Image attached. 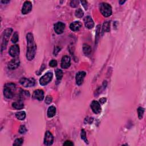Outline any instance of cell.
Returning <instances> with one entry per match:
<instances>
[{
	"label": "cell",
	"mask_w": 146,
	"mask_h": 146,
	"mask_svg": "<svg viewBox=\"0 0 146 146\" xmlns=\"http://www.w3.org/2000/svg\"><path fill=\"white\" fill-rule=\"evenodd\" d=\"M27 51L26 58L29 61H31L34 58L36 55L37 46L35 43L32 33H29L26 36Z\"/></svg>",
	"instance_id": "cell-1"
},
{
	"label": "cell",
	"mask_w": 146,
	"mask_h": 146,
	"mask_svg": "<svg viewBox=\"0 0 146 146\" xmlns=\"http://www.w3.org/2000/svg\"><path fill=\"white\" fill-rule=\"evenodd\" d=\"M16 90V85L12 83H8L5 85L4 90H3V94L6 98L11 99L13 97V92Z\"/></svg>",
	"instance_id": "cell-2"
},
{
	"label": "cell",
	"mask_w": 146,
	"mask_h": 146,
	"mask_svg": "<svg viewBox=\"0 0 146 146\" xmlns=\"http://www.w3.org/2000/svg\"><path fill=\"white\" fill-rule=\"evenodd\" d=\"M100 11L105 17H110L112 14V8L107 3L103 2L100 4Z\"/></svg>",
	"instance_id": "cell-3"
},
{
	"label": "cell",
	"mask_w": 146,
	"mask_h": 146,
	"mask_svg": "<svg viewBox=\"0 0 146 146\" xmlns=\"http://www.w3.org/2000/svg\"><path fill=\"white\" fill-rule=\"evenodd\" d=\"M13 31V29L11 28L6 29L4 31L3 34V38H2V43L1 46V51H2L3 50L6 49L7 44H8L9 38L10 37L11 34Z\"/></svg>",
	"instance_id": "cell-4"
},
{
	"label": "cell",
	"mask_w": 146,
	"mask_h": 146,
	"mask_svg": "<svg viewBox=\"0 0 146 146\" xmlns=\"http://www.w3.org/2000/svg\"><path fill=\"white\" fill-rule=\"evenodd\" d=\"M53 74L51 72H48L43 75L40 79V83L42 86H46L52 80Z\"/></svg>",
	"instance_id": "cell-5"
},
{
	"label": "cell",
	"mask_w": 146,
	"mask_h": 146,
	"mask_svg": "<svg viewBox=\"0 0 146 146\" xmlns=\"http://www.w3.org/2000/svg\"><path fill=\"white\" fill-rule=\"evenodd\" d=\"M20 83L25 87H31L34 86L36 83L35 79L33 78H22L20 81Z\"/></svg>",
	"instance_id": "cell-6"
},
{
	"label": "cell",
	"mask_w": 146,
	"mask_h": 146,
	"mask_svg": "<svg viewBox=\"0 0 146 146\" xmlns=\"http://www.w3.org/2000/svg\"><path fill=\"white\" fill-rule=\"evenodd\" d=\"M54 142V137L50 131H46L44 138V144L46 146H51Z\"/></svg>",
	"instance_id": "cell-7"
},
{
	"label": "cell",
	"mask_w": 146,
	"mask_h": 146,
	"mask_svg": "<svg viewBox=\"0 0 146 146\" xmlns=\"http://www.w3.org/2000/svg\"><path fill=\"white\" fill-rule=\"evenodd\" d=\"M33 5L30 1H26L23 3V5L22 9V13L23 14H27L30 13L32 10Z\"/></svg>",
	"instance_id": "cell-8"
},
{
	"label": "cell",
	"mask_w": 146,
	"mask_h": 146,
	"mask_svg": "<svg viewBox=\"0 0 146 146\" xmlns=\"http://www.w3.org/2000/svg\"><path fill=\"white\" fill-rule=\"evenodd\" d=\"M9 53L10 55V56L13 57V58H16V57H18L20 54L19 46L15 45L11 46L10 49H9Z\"/></svg>",
	"instance_id": "cell-9"
},
{
	"label": "cell",
	"mask_w": 146,
	"mask_h": 146,
	"mask_svg": "<svg viewBox=\"0 0 146 146\" xmlns=\"http://www.w3.org/2000/svg\"><path fill=\"white\" fill-rule=\"evenodd\" d=\"M91 108L92 111L96 114H99L102 111L100 103L96 101H93L91 103Z\"/></svg>",
	"instance_id": "cell-10"
},
{
	"label": "cell",
	"mask_w": 146,
	"mask_h": 146,
	"mask_svg": "<svg viewBox=\"0 0 146 146\" xmlns=\"http://www.w3.org/2000/svg\"><path fill=\"white\" fill-rule=\"evenodd\" d=\"M33 99H37L39 101H41L44 98V92L42 90H36L33 92L32 95Z\"/></svg>",
	"instance_id": "cell-11"
},
{
	"label": "cell",
	"mask_w": 146,
	"mask_h": 146,
	"mask_svg": "<svg viewBox=\"0 0 146 146\" xmlns=\"http://www.w3.org/2000/svg\"><path fill=\"white\" fill-rule=\"evenodd\" d=\"M71 64V60L67 55L63 57L61 60V67L63 69H67Z\"/></svg>",
	"instance_id": "cell-12"
},
{
	"label": "cell",
	"mask_w": 146,
	"mask_h": 146,
	"mask_svg": "<svg viewBox=\"0 0 146 146\" xmlns=\"http://www.w3.org/2000/svg\"><path fill=\"white\" fill-rule=\"evenodd\" d=\"M86 73L84 71H79L76 74V82L78 85H81L82 84L83 82L84 78L85 76H86Z\"/></svg>",
	"instance_id": "cell-13"
},
{
	"label": "cell",
	"mask_w": 146,
	"mask_h": 146,
	"mask_svg": "<svg viewBox=\"0 0 146 146\" xmlns=\"http://www.w3.org/2000/svg\"><path fill=\"white\" fill-rule=\"evenodd\" d=\"M64 28H65V25L61 22H58L56 23L54 26L55 31L58 34H62L63 32Z\"/></svg>",
	"instance_id": "cell-14"
},
{
	"label": "cell",
	"mask_w": 146,
	"mask_h": 146,
	"mask_svg": "<svg viewBox=\"0 0 146 146\" xmlns=\"http://www.w3.org/2000/svg\"><path fill=\"white\" fill-rule=\"evenodd\" d=\"M20 61L18 58H14L8 63V68L10 70H14L20 66Z\"/></svg>",
	"instance_id": "cell-15"
},
{
	"label": "cell",
	"mask_w": 146,
	"mask_h": 146,
	"mask_svg": "<svg viewBox=\"0 0 146 146\" xmlns=\"http://www.w3.org/2000/svg\"><path fill=\"white\" fill-rule=\"evenodd\" d=\"M84 23L87 28L91 29L94 26V22L90 16H86L84 18Z\"/></svg>",
	"instance_id": "cell-16"
},
{
	"label": "cell",
	"mask_w": 146,
	"mask_h": 146,
	"mask_svg": "<svg viewBox=\"0 0 146 146\" xmlns=\"http://www.w3.org/2000/svg\"><path fill=\"white\" fill-rule=\"evenodd\" d=\"M81 25H82V24H81V22L75 21L70 24V28L72 31H78L79 29H80Z\"/></svg>",
	"instance_id": "cell-17"
},
{
	"label": "cell",
	"mask_w": 146,
	"mask_h": 146,
	"mask_svg": "<svg viewBox=\"0 0 146 146\" xmlns=\"http://www.w3.org/2000/svg\"><path fill=\"white\" fill-rule=\"evenodd\" d=\"M56 114V108L54 106H51L48 108L47 110V116L48 118H51L54 117Z\"/></svg>",
	"instance_id": "cell-18"
},
{
	"label": "cell",
	"mask_w": 146,
	"mask_h": 146,
	"mask_svg": "<svg viewBox=\"0 0 146 146\" xmlns=\"http://www.w3.org/2000/svg\"><path fill=\"white\" fill-rule=\"evenodd\" d=\"M12 106L13 107L16 109V110H21V109L23 108L24 105L22 101H19L13 103Z\"/></svg>",
	"instance_id": "cell-19"
},
{
	"label": "cell",
	"mask_w": 146,
	"mask_h": 146,
	"mask_svg": "<svg viewBox=\"0 0 146 146\" xmlns=\"http://www.w3.org/2000/svg\"><path fill=\"white\" fill-rule=\"evenodd\" d=\"M83 51L84 54H86V55H89L92 51L91 46L87 45V44H84L83 46Z\"/></svg>",
	"instance_id": "cell-20"
},
{
	"label": "cell",
	"mask_w": 146,
	"mask_h": 146,
	"mask_svg": "<svg viewBox=\"0 0 146 146\" xmlns=\"http://www.w3.org/2000/svg\"><path fill=\"white\" fill-rule=\"evenodd\" d=\"M16 116L18 119L23 121L26 118V113L24 111H20L17 112L16 114Z\"/></svg>",
	"instance_id": "cell-21"
},
{
	"label": "cell",
	"mask_w": 146,
	"mask_h": 146,
	"mask_svg": "<svg viewBox=\"0 0 146 146\" xmlns=\"http://www.w3.org/2000/svg\"><path fill=\"white\" fill-rule=\"evenodd\" d=\"M110 30V23L107 21L103 25V31L105 32H109Z\"/></svg>",
	"instance_id": "cell-22"
},
{
	"label": "cell",
	"mask_w": 146,
	"mask_h": 146,
	"mask_svg": "<svg viewBox=\"0 0 146 146\" xmlns=\"http://www.w3.org/2000/svg\"><path fill=\"white\" fill-rule=\"evenodd\" d=\"M55 75H56L57 80L60 81L62 78L63 74V71H62L61 70L57 69V70H56V71H55Z\"/></svg>",
	"instance_id": "cell-23"
},
{
	"label": "cell",
	"mask_w": 146,
	"mask_h": 146,
	"mask_svg": "<svg viewBox=\"0 0 146 146\" xmlns=\"http://www.w3.org/2000/svg\"><path fill=\"white\" fill-rule=\"evenodd\" d=\"M75 15L78 18H82L84 15L83 11L81 9H78L75 11Z\"/></svg>",
	"instance_id": "cell-24"
},
{
	"label": "cell",
	"mask_w": 146,
	"mask_h": 146,
	"mask_svg": "<svg viewBox=\"0 0 146 146\" xmlns=\"http://www.w3.org/2000/svg\"><path fill=\"white\" fill-rule=\"evenodd\" d=\"M144 112H145V109H144L143 108L140 107H139L138 108V117H139V119H142V118H143Z\"/></svg>",
	"instance_id": "cell-25"
},
{
	"label": "cell",
	"mask_w": 146,
	"mask_h": 146,
	"mask_svg": "<svg viewBox=\"0 0 146 146\" xmlns=\"http://www.w3.org/2000/svg\"><path fill=\"white\" fill-rule=\"evenodd\" d=\"M18 39H19V36H18V33L17 32V31H16V32H14L13 36L11 41H12V42H13V43H17V42H18Z\"/></svg>",
	"instance_id": "cell-26"
},
{
	"label": "cell",
	"mask_w": 146,
	"mask_h": 146,
	"mask_svg": "<svg viewBox=\"0 0 146 146\" xmlns=\"http://www.w3.org/2000/svg\"><path fill=\"white\" fill-rule=\"evenodd\" d=\"M81 138H82V140H84L85 143H88V140L87 139L86 132H85V131L83 129H82V130H81Z\"/></svg>",
	"instance_id": "cell-27"
},
{
	"label": "cell",
	"mask_w": 146,
	"mask_h": 146,
	"mask_svg": "<svg viewBox=\"0 0 146 146\" xmlns=\"http://www.w3.org/2000/svg\"><path fill=\"white\" fill-rule=\"evenodd\" d=\"M23 140L22 139H17L14 141V143L13 144L14 146H21L22 145Z\"/></svg>",
	"instance_id": "cell-28"
},
{
	"label": "cell",
	"mask_w": 146,
	"mask_h": 146,
	"mask_svg": "<svg viewBox=\"0 0 146 146\" xmlns=\"http://www.w3.org/2000/svg\"><path fill=\"white\" fill-rule=\"evenodd\" d=\"M100 32H101V28H100V25H98L97 26V32H96V40L95 42H98V41L99 40V34H100Z\"/></svg>",
	"instance_id": "cell-29"
},
{
	"label": "cell",
	"mask_w": 146,
	"mask_h": 146,
	"mask_svg": "<svg viewBox=\"0 0 146 146\" xmlns=\"http://www.w3.org/2000/svg\"><path fill=\"white\" fill-rule=\"evenodd\" d=\"M27 131V129L26 128V127L25 125H22L20 126V129H19V132L20 134H25V133Z\"/></svg>",
	"instance_id": "cell-30"
},
{
	"label": "cell",
	"mask_w": 146,
	"mask_h": 146,
	"mask_svg": "<svg viewBox=\"0 0 146 146\" xmlns=\"http://www.w3.org/2000/svg\"><path fill=\"white\" fill-rule=\"evenodd\" d=\"M79 1H77V0H73V1H71L70 2V6H71L72 8H76V7L78 5Z\"/></svg>",
	"instance_id": "cell-31"
},
{
	"label": "cell",
	"mask_w": 146,
	"mask_h": 146,
	"mask_svg": "<svg viewBox=\"0 0 146 146\" xmlns=\"http://www.w3.org/2000/svg\"><path fill=\"white\" fill-rule=\"evenodd\" d=\"M52 100H53V98L52 97H51V96H49L48 95L46 97V99H45V103H46V104H50V103L52 102Z\"/></svg>",
	"instance_id": "cell-32"
},
{
	"label": "cell",
	"mask_w": 146,
	"mask_h": 146,
	"mask_svg": "<svg viewBox=\"0 0 146 146\" xmlns=\"http://www.w3.org/2000/svg\"><path fill=\"white\" fill-rule=\"evenodd\" d=\"M49 65H50V66H51V67H56V66H57V61L51 60V61L50 62V63H49Z\"/></svg>",
	"instance_id": "cell-33"
},
{
	"label": "cell",
	"mask_w": 146,
	"mask_h": 146,
	"mask_svg": "<svg viewBox=\"0 0 146 146\" xmlns=\"http://www.w3.org/2000/svg\"><path fill=\"white\" fill-rule=\"evenodd\" d=\"M21 94H22V95H23V97H29V96H30V94H29V92L27 91H24V90H22L21 91Z\"/></svg>",
	"instance_id": "cell-34"
},
{
	"label": "cell",
	"mask_w": 146,
	"mask_h": 146,
	"mask_svg": "<svg viewBox=\"0 0 146 146\" xmlns=\"http://www.w3.org/2000/svg\"><path fill=\"white\" fill-rule=\"evenodd\" d=\"M92 121H93V118H86L85 119V121H84V123H89V124H91Z\"/></svg>",
	"instance_id": "cell-35"
},
{
	"label": "cell",
	"mask_w": 146,
	"mask_h": 146,
	"mask_svg": "<svg viewBox=\"0 0 146 146\" xmlns=\"http://www.w3.org/2000/svg\"><path fill=\"white\" fill-rule=\"evenodd\" d=\"M64 146H73V143H72L71 141H69V140H67V141L65 142V143L63 144Z\"/></svg>",
	"instance_id": "cell-36"
},
{
	"label": "cell",
	"mask_w": 146,
	"mask_h": 146,
	"mask_svg": "<svg viewBox=\"0 0 146 146\" xmlns=\"http://www.w3.org/2000/svg\"><path fill=\"white\" fill-rule=\"evenodd\" d=\"M106 102V98H101L99 99V103H100L101 104H103Z\"/></svg>",
	"instance_id": "cell-37"
},
{
	"label": "cell",
	"mask_w": 146,
	"mask_h": 146,
	"mask_svg": "<svg viewBox=\"0 0 146 146\" xmlns=\"http://www.w3.org/2000/svg\"><path fill=\"white\" fill-rule=\"evenodd\" d=\"M81 3H82V5L83 6V7L85 8V9L87 10V1H81Z\"/></svg>",
	"instance_id": "cell-38"
},
{
	"label": "cell",
	"mask_w": 146,
	"mask_h": 146,
	"mask_svg": "<svg viewBox=\"0 0 146 146\" xmlns=\"http://www.w3.org/2000/svg\"><path fill=\"white\" fill-rule=\"evenodd\" d=\"M9 2H10V1H1V2L3 3H9Z\"/></svg>",
	"instance_id": "cell-39"
},
{
	"label": "cell",
	"mask_w": 146,
	"mask_h": 146,
	"mask_svg": "<svg viewBox=\"0 0 146 146\" xmlns=\"http://www.w3.org/2000/svg\"><path fill=\"white\" fill-rule=\"evenodd\" d=\"M125 1H119V2L120 3V5H123L124 3H125Z\"/></svg>",
	"instance_id": "cell-40"
}]
</instances>
